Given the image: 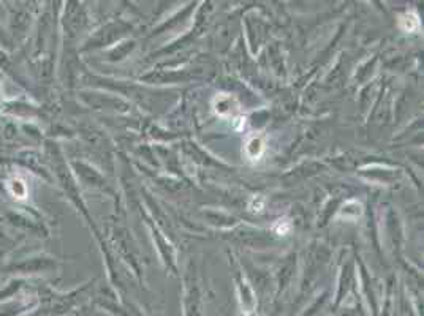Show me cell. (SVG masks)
<instances>
[{
    "instance_id": "obj_3",
    "label": "cell",
    "mask_w": 424,
    "mask_h": 316,
    "mask_svg": "<svg viewBox=\"0 0 424 316\" xmlns=\"http://www.w3.org/2000/svg\"><path fill=\"white\" fill-rule=\"evenodd\" d=\"M263 203H264V198L260 199V203H257V201H255V198H253V201H252V204H250L252 210H261V209H263Z\"/></svg>"
},
{
    "instance_id": "obj_2",
    "label": "cell",
    "mask_w": 424,
    "mask_h": 316,
    "mask_svg": "<svg viewBox=\"0 0 424 316\" xmlns=\"http://www.w3.org/2000/svg\"><path fill=\"white\" fill-rule=\"evenodd\" d=\"M290 228H291V225L288 220H279L277 225L274 226V231L277 232L279 236H285L290 231Z\"/></svg>"
},
{
    "instance_id": "obj_1",
    "label": "cell",
    "mask_w": 424,
    "mask_h": 316,
    "mask_svg": "<svg viewBox=\"0 0 424 316\" xmlns=\"http://www.w3.org/2000/svg\"><path fill=\"white\" fill-rule=\"evenodd\" d=\"M400 29H404L405 32H416L420 29V18H418L416 13H405L404 16H400L399 19Z\"/></svg>"
}]
</instances>
